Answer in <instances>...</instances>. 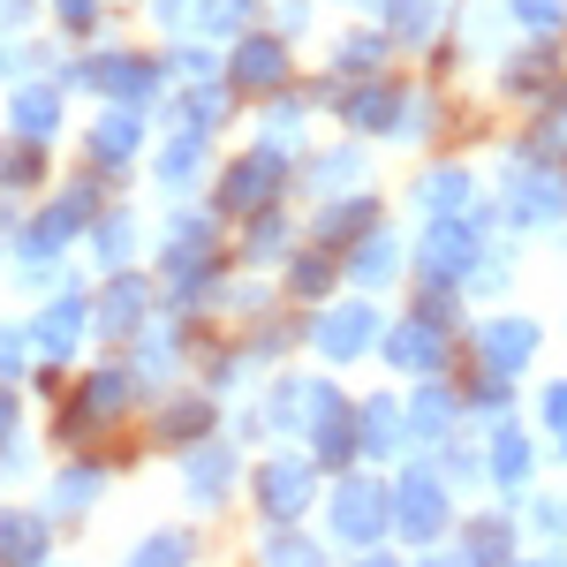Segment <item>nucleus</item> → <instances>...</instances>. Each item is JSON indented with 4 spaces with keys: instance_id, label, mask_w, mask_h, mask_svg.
Listing matches in <instances>:
<instances>
[{
    "instance_id": "obj_1",
    "label": "nucleus",
    "mask_w": 567,
    "mask_h": 567,
    "mask_svg": "<svg viewBox=\"0 0 567 567\" xmlns=\"http://www.w3.org/2000/svg\"><path fill=\"white\" fill-rule=\"evenodd\" d=\"M333 529H341L349 545H371V537L386 529V492H379V484H341V492H333Z\"/></svg>"
},
{
    "instance_id": "obj_2",
    "label": "nucleus",
    "mask_w": 567,
    "mask_h": 567,
    "mask_svg": "<svg viewBox=\"0 0 567 567\" xmlns=\"http://www.w3.org/2000/svg\"><path fill=\"white\" fill-rule=\"evenodd\" d=\"M84 219H91V189H69V197H61V205H53V213H45L31 235H23V258L45 265V258H53V243H69Z\"/></svg>"
},
{
    "instance_id": "obj_3",
    "label": "nucleus",
    "mask_w": 567,
    "mask_h": 567,
    "mask_svg": "<svg viewBox=\"0 0 567 567\" xmlns=\"http://www.w3.org/2000/svg\"><path fill=\"white\" fill-rule=\"evenodd\" d=\"M393 515H401V529H409L416 545H424V537H439V529H446V492H439V477H409Z\"/></svg>"
},
{
    "instance_id": "obj_4",
    "label": "nucleus",
    "mask_w": 567,
    "mask_h": 567,
    "mask_svg": "<svg viewBox=\"0 0 567 567\" xmlns=\"http://www.w3.org/2000/svg\"><path fill=\"white\" fill-rule=\"evenodd\" d=\"M258 492H265V515H272V523H288V515L310 499V470H303V462H265Z\"/></svg>"
},
{
    "instance_id": "obj_5",
    "label": "nucleus",
    "mask_w": 567,
    "mask_h": 567,
    "mask_svg": "<svg viewBox=\"0 0 567 567\" xmlns=\"http://www.w3.org/2000/svg\"><path fill=\"white\" fill-rule=\"evenodd\" d=\"M272 175H280V152H258V159H243V167L227 175V205H235V213H250V205H272Z\"/></svg>"
},
{
    "instance_id": "obj_6",
    "label": "nucleus",
    "mask_w": 567,
    "mask_h": 567,
    "mask_svg": "<svg viewBox=\"0 0 567 567\" xmlns=\"http://www.w3.org/2000/svg\"><path fill=\"white\" fill-rule=\"evenodd\" d=\"M371 333H379V318H371V310H326L318 349H326V355H355V349H371Z\"/></svg>"
},
{
    "instance_id": "obj_7",
    "label": "nucleus",
    "mask_w": 567,
    "mask_h": 567,
    "mask_svg": "<svg viewBox=\"0 0 567 567\" xmlns=\"http://www.w3.org/2000/svg\"><path fill=\"white\" fill-rule=\"evenodd\" d=\"M529 349H537V326H523V318H499V326H484V363H492V371H515Z\"/></svg>"
},
{
    "instance_id": "obj_8",
    "label": "nucleus",
    "mask_w": 567,
    "mask_h": 567,
    "mask_svg": "<svg viewBox=\"0 0 567 567\" xmlns=\"http://www.w3.org/2000/svg\"><path fill=\"white\" fill-rule=\"evenodd\" d=\"M470 250H477L470 227H439L432 243H424V272H432V280H462V272H470Z\"/></svg>"
},
{
    "instance_id": "obj_9",
    "label": "nucleus",
    "mask_w": 567,
    "mask_h": 567,
    "mask_svg": "<svg viewBox=\"0 0 567 567\" xmlns=\"http://www.w3.org/2000/svg\"><path fill=\"white\" fill-rule=\"evenodd\" d=\"M280 69H288V61H280V45H272V39H250L243 53H235V84H250V91H272V84H280Z\"/></svg>"
},
{
    "instance_id": "obj_10",
    "label": "nucleus",
    "mask_w": 567,
    "mask_h": 567,
    "mask_svg": "<svg viewBox=\"0 0 567 567\" xmlns=\"http://www.w3.org/2000/svg\"><path fill=\"white\" fill-rule=\"evenodd\" d=\"M515 213L523 219H553L560 213V175H515Z\"/></svg>"
},
{
    "instance_id": "obj_11",
    "label": "nucleus",
    "mask_w": 567,
    "mask_h": 567,
    "mask_svg": "<svg viewBox=\"0 0 567 567\" xmlns=\"http://www.w3.org/2000/svg\"><path fill=\"white\" fill-rule=\"evenodd\" d=\"M76 333H84V303H53V310H45V326H39V349L45 355H69V349H76Z\"/></svg>"
},
{
    "instance_id": "obj_12",
    "label": "nucleus",
    "mask_w": 567,
    "mask_h": 567,
    "mask_svg": "<svg viewBox=\"0 0 567 567\" xmlns=\"http://www.w3.org/2000/svg\"><path fill=\"white\" fill-rule=\"evenodd\" d=\"M393 363H439V318H416V326H401L393 333Z\"/></svg>"
},
{
    "instance_id": "obj_13",
    "label": "nucleus",
    "mask_w": 567,
    "mask_h": 567,
    "mask_svg": "<svg viewBox=\"0 0 567 567\" xmlns=\"http://www.w3.org/2000/svg\"><path fill=\"white\" fill-rule=\"evenodd\" d=\"M16 130L31 136V144L53 136V91H16Z\"/></svg>"
},
{
    "instance_id": "obj_14",
    "label": "nucleus",
    "mask_w": 567,
    "mask_h": 567,
    "mask_svg": "<svg viewBox=\"0 0 567 567\" xmlns=\"http://www.w3.org/2000/svg\"><path fill=\"white\" fill-rule=\"evenodd\" d=\"M91 152H99V159H130L136 152V114H106V122L91 130Z\"/></svg>"
},
{
    "instance_id": "obj_15",
    "label": "nucleus",
    "mask_w": 567,
    "mask_h": 567,
    "mask_svg": "<svg viewBox=\"0 0 567 567\" xmlns=\"http://www.w3.org/2000/svg\"><path fill=\"white\" fill-rule=\"evenodd\" d=\"M106 318H99V326H114V333H130L136 318H144V288H130V280H114V288H106Z\"/></svg>"
},
{
    "instance_id": "obj_16",
    "label": "nucleus",
    "mask_w": 567,
    "mask_h": 567,
    "mask_svg": "<svg viewBox=\"0 0 567 567\" xmlns=\"http://www.w3.org/2000/svg\"><path fill=\"white\" fill-rule=\"evenodd\" d=\"M349 122H355V130H379V122H393V91H386V84L349 91Z\"/></svg>"
},
{
    "instance_id": "obj_17",
    "label": "nucleus",
    "mask_w": 567,
    "mask_h": 567,
    "mask_svg": "<svg viewBox=\"0 0 567 567\" xmlns=\"http://www.w3.org/2000/svg\"><path fill=\"white\" fill-rule=\"evenodd\" d=\"M363 446H371V454H393V446H401V416H393V401L363 409Z\"/></svg>"
},
{
    "instance_id": "obj_18",
    "label": "nucleus",
    "mask_w": 567,
    "mask_h": 567,
    "mask_svg": "<svg viewBox=\"0 0 567 567\" xmlns=\"http://www.w3.org/2000/svg\"><path fill=\"white\" fill-rule=\"evenodd\" d=\"M189 484H197V499H219V492H227V446H205V454L189 462Z\"/></svg>"
},
{
    "instance_id": "obj_19",
    "label": "nucleus",
    "mask_w": 567,
    "mask_h": 567,
    "mask_svg": "<svg viewBox=\"0 0 567 567\" xmlns=\"http://www.w3.org/2000/svg\"><path fill=\"white\" fill-rule=\"evenodd\" d=\"M349 272H355V280H371V288H379V280L393 272V243H386V235H371V243H363V250L349 258Z\"/></svg>"
},
{
    "instance_id": "obj_20",
    "label": "nucleus",
    "mask_w": 567,
    "mask_h": 567,
    "mask_svg": "<svg viewBox=\"0 0 567 567\" xmlns=\"http://www.w3.org/2000/svg\"><path fill=\"white\" fill-rule=\"evenodd\" d=\"M462 197H470V182L454 175V167H446V175H432V182H424V213H439V219L454 213V205H462Z\"/></svg>"
},
{
    "instance_id": "obj_21",
    "label": "nucleus",
    "mask_w": 567,
    "mask_h": 567,
    "mask_svg": "<svg viewBox=\"0 0 567 567\" xmlns=\"http://www.w3.org/2000/svg\"><path fill=\"white\" fill-rule=\"evenodd\" d=\"M122 393H130L122 371H99V379L84 386V409H91V416H106V409H122Z\"/></svg>"
},
{
    "instance_id": "obj_22",
    "label": "nucleus",
    "mask_w": 567,
    "mask_h": 567,
    "mask_svg": "<svg viewBox=\"0 0 567 567\" xmlns=\"http://www.w3.org/2000/svg\"><path fill=\"white\" fill-rule=\"evenodd\" d=\"M529 470V446L515 432H499V446H492V477H523Z\"/></svg>"
},
{
    "instance_id": "obj_23",
    "label": "nucleus",
    "mask_w": 567,
    "mask_h": 567,
    "mask_svg": "<svg viewBox=\"0 0 567 567\" xmlns=\"http://www.w3.org/2000/svg\"><path fill=\"white\" fill-rule=\"evenodd\" d=\"M0 553H39V523H23V515H0Z\"/></svg>"
},
{
    "instance_id": "obj_24",
    "label": "nucleus",
    "mask_w": 567,
    "mask_h": 567,
    "mask_svg": "<svg viewBox=\"0 0 567 567\" xmlns=\"http://www.w3.org/2000/svg\"><path fill=\"white\" fill-rule=\"evenodd\" d=\"M363 213H371V197H349V205H333V213L318 219V235H341V227H355Z\"/></svg>"
},
{
    "instance_id": "obj_25",
    "label": "nucleus",
    "mask_w": 567,
    "mask_h": 567,
    "mask_svg": "<svg viewBox=\"0 0 567 567\" xmlns=\"http://www.w3.org/2000/svg\"><path fill=\"white\" fill-rule=\"evenodd\" d=\"M91 492H99V470H69L61 477V507H84Z\"/></svg>"
},
{
    "instance_id": "obj_26",
    "label": "nucleus",
    "mask_w": 567,
    "mask_h": 567,
    "mask_svg": "<svg viewBox=\"0 0 567 567\" xmlns=\"http://www.w3.org/2000/svg\"><path fill=\"white\" fill-rule=\"evenodd\" d=\"M99 250H106V265L130 258V219H106V227H99Z\"/></svg>"
},
{
    "instance_id": "obj_27",
    "label": "nucleus",
    "mask_w": 567,
    "mask_h": 567,
    "mask_svg": "<svg viewBox=\"0 0 567 567\" xmlns=\"http://www.w3.org/2000/svg\"><path fill=\"white\" fill-rule=\"evenodd\" d=\"M515 16H523L529 31H553L560 23V0H515Z\"/></svg>"
},
{
    "instance_id": "obj_28",
    "label": "nucleus",
    "mask_w": 567,
    "mask_h": 567,
    "mask_svg": "<svg viewBox=\"0 0 567 567\" xmlns=\"http://www.w3.org/2000/svg\"><path fill=\"white\" fill-rule=\"evenodd\" d=\"M470 553H477V560H484V553H507V529L477 523V529H470Z\"/></svg>"
},
{
    "instance_id": "obj_29",
    "label": "nucleus",
    "mask_w": 567,
    "mask_h": 567,
    "mask_svg": "<svg viewBox=\"0 0 567 567\" xmlns=\"http://www.w3.org/2000/svg\"><path fill=\"white\" fill-rule=\"evenodd\" d=\"M393 31L416 39V31H424V0H393Z\"/></svg>"
},
{
    "instance_id": "obj_30",
    "label": "nucleus",
    "mask_w": 567,
    "mask_h": 567,
    "mask_svg": "<svg viewBox=\"0 0 567 567\" xmlns=\"http://www.w3.org/2000/svg\"><path fill=\"white\" fill-rule=\"evenodd\" d=\"M416 424H432V432L446 424V393H424V401H416Z\"/></svg>"
},
{
    "instance_id": "obj_31",
    "label": "nucleus",
    "mask_w": 567,
    "mask_h": 567,
    "mask_svg": "<svg viewBox=\"0 0 567 567\" xmlns=\"http://www.w3.org/2000/svg\"><path fill=\"white\" fill-rule=\"evenodd\" d=\"M545 416H553V424H567V386H553V393H545Z\"/></svg>"
},
{
    "instance_id": "obj_32",
    "label": "nucleus",
    "mask_w": 567,
    "mask_h": 567,
    "mask_svg": "<svg viewBox=\"0 0 567 567\" xmlns=\"http://www.w3.org/2000/svg\"><path fill=\"white\" fill-rule=\"evenodd\" d=\"M545 152H567V114H560V122H545Z\"/></svg>"
},
{
    "instance_id": "obj_33",
    "label": "nucleus",
    "mask_w": 567,
    "mask_h": 567,
    "mask_svg": "<svg viewBox=\"0 0 567 567\" xmlns=\"http://www.w3.org/2000/svg\"><path fill=\"white\" fill-rule=\"evenodd\" d=\"M61 16H69V23H91V0H61Z\"/></svg>"
},
{
    "instance_id": "obj_34",
    "label": "nucleus",
    "mask_w": 567,
    "mask_h": 567,
    "mask_svg": "<svg viewBox=\"0 0 567 567\" xmlns=\"http://www.w3.org/2000/svg\"><path fill=\"white\" fill-rule=\"evenodd\" d=\"M8 416H16V401H8V386H0V432H8Z\"/></svg>"
},
{
    "instance_id": "obj_35",
    "label": "nucleus",
    "mask_w": 567,
    "mask_h": 567,
    "mask_svg": "<svg viewBox=\"0 0 567 567\" xmlns=\"http://www.w3.org/2000/svg\"><path fill=\"white\" fill-rule=\"evenodd\" d=\"M0 363H16V333H0Z\"/></svg>"
}]
</instances>
